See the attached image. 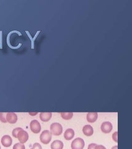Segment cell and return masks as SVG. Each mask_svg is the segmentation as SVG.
Masks as SVG:
<instances>
[{
    "label": "cell",
    "instance_id": "9a60e30c",
    "mask_svg": "<svg viewBox=\"0 0 132 149\" xmlns=\"http://www.w3.org/2000/svg\"><path fill=\"white\" fill-rule=\"evenodd\" d=\"M21 130H22V129L21 127H17V128H15L14 129H13V131L12 132V135L13 137H14V138H17L19 132Z\"/></svg>",
    "mask_w": 132,
    "mask_h": 149
},
{
    "label": "cell",
    "instance_id": "d6986e66",
    "mask_svg": "<svg viewBox=\"0 0 132 149\" xmlns=\"http://www.w3.org/2000/svg\"><path fill=\"white\" fill-rule=\"evenodd\" d=\"M112 139L114 141V142L117 143L118 142V132H115L114 133L112 134Z\"/></svg>",
    "mask_w": 132,
    "mask_h": 149
},
{
    "label": "cell",
    "instance_id": "44dd1931",
    "mask_svg": "<svg viewBox=\"0 0 132 149\" xmlns=\"http://www.w3.org/2000/svg\"><path fill=\"white\" fill-rule=\"evenodd\" d=\"M95 149H106L104 145H96V146L95 147Z\"/></svg>",
    "mask_w": 132,
    "mask_h": 149
},
{
    "label": "cell",
    "instance_id": "7402d4cb",
    "mask_svg": "<svg viewBox=\"0 0 132 149\" xmlns=\"http://www.w3.org/2000/svg\"><path fill=\"white\" fill-rule=\"evenodd\" d=\"M29 114H30L31 116H36L37 115L38 113L37 112H35V113H32V112H29Z\"/></svg>",
    "mask_w": 132,
    "mask_h": 149
},
{
    "label": "cell",
    "instance_id": "9c48e42d",
    "mask_svg": "<svg viewBox=\"0 0 132 149\" xmlns=\"http://www.w3.org/2000/svg\"><path fill=\"white\" fill-rule=\"evenodd\" d=\"M82 132L83 134L88 137H90V136L93 135L94 130L93 128L90 125H84L83 128H82Z\"/></svg>",
    "mask_w": 132,
    "mask_h": 149
},
{
    "label": "cell",
    "instance_id": "52a82bcc",
    "mask_svg": "<svg viewBox=\"0 0 132 149\" xmlns=\"http://www.w3.org/2000/svg\"><path fill=\"white\" fill-rule=\"evenodd\" d=\"M1 142L5 147H9L12 144V138L8 135H5L2 137Z\"/></svg>",
    "mask_w": 132,
    "mask_h": 149
},
{
    "label": "cell",
    "instance_id": "e0dca14e",
    "mask_svg": "<svg viewBox=\"0 0 132 149\" xmlns=\"http://www.w3.org/2000/svg\"><path fill=\"white\" fill-rule=\"evenodd\" d=\"M6 114L4 112H0V121L3 123H6L7 121H6Z\"/></svg>",
    "mask_w": 132,
    "mask_h": 149
},
{
    "label": "cell",
    "instance_id": "7c38bea8",
    "mask_svg": "<svg viewBox=\"0 0 132 149\" xmlns=\"http://www.w3.org/2000/svg\"><path fill=\"white\" fill-rule=\"evenodd\" d=\"M52 116V112H41L40 113L39 118L43 122H48L50 120Z\"/></svg>",
    "mask_w": 132,
    "mask_h": 149
},
{
    "label": "cell",
    "instance_id": "ac0fdd59",
    "mask_svg": "<svg viewBox=\"0 0 132 149\" xmlns=\"http://www.w3.org/2000/svg\"><path fill=\"white\" fill-rule=\"evenodd\" d=\"M31 149H42V147L40 144L36 142V143H34L33 144L32 147Z\"/></svg>",
    "mask_w": 132,
    "mask_h": 149
},
{
    "label": "cell",
    "instance_id": "5bb4252c",
    "mask_svg": "<svg viewBox=\"0 0 132 149\" xmlns=\"http://www.w3.org/2000/svg\"><path fill=\"white\" fill-rule=\"evenodd\" d=\"M61 117L65 120H70L73 116V112H61Z\"/></svg>",
    "mask_w": 132,
    "mask_h": 149
},
{
    "label": "cell",
    "instance_id": "3957f363",
    "mask_svg": "<svg viewBox=\"0 0 132 149\" xmlns=\"http://www.w3.org/2000/svg\"><path fill=\"white\" fill-rule=\"evenodd\" d=\"M85 145V142L83 139L80 137H78L74 139L71 142V149H83Z\"/></svg>",
    "mask_w": 132,
    "mask_h": 149
},
{
    "label": "cell",
    "instance_id": "30bf717a",
    "mask_svg": "<svg viewBox=\"0 0 132 149\" xmlns=\"http://www.w3.org/2000/svg\"><path fill=\"white\" fill-rule=\"evenodd\" d=\"M98 117V114L97 112H88L87 114L86 119L88 122L93 123L96 121Z\"/></svg>",
    "mask_w": 132,
    "mask_h": 149
},
{
    "label": "cell",
    "instance_id": "2e32d148",
    "mask_svg": "<svg viewBox=\"0 0 132 149\" xmlns=\"http://www.w3.org/2000/svg\"><path fill=\"white\" fill-rule=\"evenodd\" d=\"M12 149H25V147L24 144L21 143H16L14 145Z\"/></svg>",
    "mask_w": 132,
    "mask_h": 149
},
{
    "label": "cell",
    "instance_id": "8fae6325",
    "mask_svg": "<svg viewBox=\"0 0 132 149\" xmlns=\"http://www.w3.org/2000/svg\"><path fill=\"white\" fill-rule=\"evenodd\" d=\"M74 131L72 129H68L64 133V137L67 141H70L74 137Z\"/></svg>",
    "mask_w": 132,
    "mask_h": 149
},
{
    "label": "cell",
    "instance_id": "6da1fadb",
    "mask_svg": "<svg viewBox=\"0 0 132 149\" xmlns=\"http://www.w3.org/2000/svg\"><path fill=\"white\" fill-rule=\"evenodd\" d=\"M50 131L51 134L55 136L60 135L63 132V127L62 125L58 122L53 123L50 125Z\"/></svg>",
    "mask_w": 132,
    "mask_h": 149
},
{
    "label": "cell",
    "instance_id": "277c9868",
    "mask_svg": "<svg viewBox=\"0 0 132 149\" xmlns=\"http://www.w3.org/2000/svg\"><path fill=\"white\" fill-rule=\"evenodd\" d=\"M30 129L34 134H39L41 131V125L37 120H32L30 123Z\"/></svg>",
    "mask_w": 132,
    "mask_h": 149
},
{
    "label": "cell",
    "instance_id": "7a4b0ae2",
    "mask_svg": "<svg viewBox=\"0 0 132 149\" xmlns=\"http://www.w3.org/2000/svg\"><path fill=\"white\" fill-rule=\"evenodd\" d=\"M52 134H51V132L49 131L48 130L44 131L40 135L41 142L42 144H44L45 145L48 144L52 140Z\"/></svg>",
    "mask_w": 132,
    "mask_h": 149
},
{
    "label": "cell",
    "instance_id": "ba28073f",
    "mask_svg": "<svg viewBox=\"0 0 132 149\" xmlns=\"http://www.w3.org/2000/svg\"><path fill=\"white\" fill-rule=\"evenodd\" d=\"M6 121L9 124H15L18 121V116L14 112H8L6 113Z\"/></svg>",
    "mask_w": 132,
    "mask_h": 149
},
{
    "label": "cell",
    "instance_id": "5b68a950",
    "mask_svg": "<svg viewBox=\"0 0 132 149\" xmlns=\"http://www.w3.org/2000/svg\"><path fill=\"white\" fill-rule=\"evenodd\" d=\"M17 139H18V140L21 144H24L28 141L29 134L27 132L22 129V130L19 132Z\"/></svg>",
    "mask_w": 132,
    "mask_h": 149
},
{
    "label": "cell",
    "instance_id": "4fadbf2b",
    "mask_svg": "<svg viewBox=\"0 0 132 149\" xmlns=\"http://www.w3.org/2000/svg\"><path fill=\"white\" fill-rule=\"evenodd\" d=\"M51 149H63L64 144L61 141L56 140L54 141L51 144Z\"/></svg>",
    "mask_w": 132,
    "mask_h": 149
},
{
    "label": "cell",
    "instance_id": "8992f818",
    "mask_svg": "<svg viewBox=\"0 0 132 149\" xmlns=\"http://www.w3.org/2000/svg\"><path fill=\"white\" fill-rule=\"evenodd\" d=\"M112 128H113V126L111 124V122L106 121L102 123L101 126V129L102 132L104 134H108L112 131Z\"/></svg>",
    "mask_w": 132,
    "mask_h": 149
},
{
    "label": "cell",
    "instance_id": "603a6c76",
    "mask_svg": "<svg viewBox=\"0 0 132 149\" xmlns=\"http://www.w3.org/2000/svg\"><path fill=\"white\" fill-rule=\"evenodd\" d=\"M111 149H118V146L117 145H115V146H114Z\"/></svg>",
    "mask_w": 132,
    "mask_h": 149
},
{
    "label": "cell",
    "instance_id": "ffe728a7",
    "mask_svg": "<svg viewBox=\"0 0 132 149\" xmlns=\"http://www.w3.org/2000/svg\"><path fill=\"white\" fill-rule=\"evenodd\" d=\"M96 144H91L88 145V149H95V146H96Z\"/></svg>",
    "mask_w": 132,
    "mask_h": 149
},
{
    "label": "cell",
    "instance_id": "cb8c5ba5",
    "mask_svg": "<svg viewBox=\"0 0 132 149\" xmlns=\"http://www.w3.org/2000/svg\"><path fill=\"white\" fill-rule=\"evenodd\" d=\"M0 149H1V146H0Z\"/></svg>",
    "mask_w": 132,
    "mask_h": 149
}]
</instances>
